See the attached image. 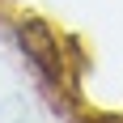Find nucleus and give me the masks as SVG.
<instances>
[{
  "label": "nucleus",
  "mask_w": 123,
  "mask_h": 123,
  "mask_svg": "<svg viewBox=\"0 0 123 123\" xmlns=\"http://www.w3.org/2000/svg\"><path fill=\"white\" fill-rule=\"evenodd\" d=\"M102 123H123V119H102Z\"/></svg>",
  "instance_id": "f03ea898"
},
{
  "label": "nucleus",
  "mask_w": 123,
  "mask_h": 123,
  "mask_svg": "<svg viewBox=\"0 0 123 123\" xmlns=\"http://www.w3.org/2000/svg\"><path fill=\"white\" fill-rule=\"evenodd\" d=\"M17 38H21L25 55H30L51 81H60L64 60H60V43H55V34L47 30V21H17Z\"/></svg>",
  "instance_id": "f257e3e1"
}]
</instances>
